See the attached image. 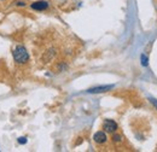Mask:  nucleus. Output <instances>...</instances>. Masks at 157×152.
Masks as SVG:
<instances>
[{"label":"nucleus","instance_id":"f257e3e1","mask_svg":"<svg viewBox=\"0 0 157 152\" xmlns=\"http://www.w3.org/2000/svg\"><path fill=\"white\" fill-rule=\"evenodd\" d=\"M13 59H15V62L18 63V64H23V63H27L28 60H29V54L27 52V50L23 47V46H17L13 52Z\"/></svg>","mask_w":157,"mask_h":152},{"label":"nucleus","instance_id":"f03ea898","mask_svg":"<svg viewBox=\"0 0 157 152\" xmlns=\"http://www.w3.org/2000/svg\"><path fill=\"white\" fill-rule=\"evenodd\" d=\"M103 129L106 133H115L117 130V123L112 119H105L103 123Z\"/></svg>","mask_w":157,"mask_h":152},{"label":"nucleus","instance_id":"7ed1b4c3","mask_svg":"<svg viewBox=\"0 0 157 152\" xmlns=\"http://www.w3.org/2000/svg\"><path fill=\"white\" fill-rule=\"evenodd\" d=\"M93 140L96 141L97 144H104V142H106L108 138H106V134H105V132H102V130H99V132H97L96 134L93 135Z\"/></svg>","mask_w":157,"mask_h":152},{"label":"nucleus","instance_id":"20e7f679","mask_svg":"<svg viewBox=\"0 0 157 152\" xmlns=\"http://www.w3.org/2000/svg\"><path fill=\"white\" fill-rule=\"evenodd\" d=\"M114 86H99V87H93V88H89L87 92L88 93H103V92H108Z\"/></svg>","mask_w":157,"mask_h":152},{"label":"nucleus","instance_id":"39448f33","mask_svg":"<svg viewBox=\"0 0 157 152\" xmlns=\"http://www.w3.org/2000/svg\"><path fill=\"white\" fill-rule=\"evenodd\" d=\"M48 7V3L47 1H42V0H40V1H35L31 4V9L33 10H36V11H44Z\"/></svg>","mask_w":157,"mask_h":152},{"label":"nucleus","instance_id":"423d86ee","mask_svg":"<svg viewBox=\"0 0 157 152\" xmlns=\"http://www.w3.org/2000/svg\"><path fill=\"white\" fill-rule=\"evenodd\" d=\"M112 141L116 142V144H118V142L122 141V136H121L120 134H114V135H112Z\"/></svg>","mask_w":157,"mask_h":152},{"label":"nucleus","instance_id":"0eeeda50","mask_svg":"<svg viewBox=\"0 0 157 152\" xmlns=\"http://www.w3.org/2000/svg\"><path fill=\"white\" fill-rule=\"evenodd\" d=\"M141 65H143V67H147V65H149L147 57H146L145 54H141Z\"/></svg>","mask_w":157,"mask_h":152},{"label":"nucleus","instance_id":"6e6552de","mask_svg":"<svg viewBox=\"0 0 157 152\" xmlns=\"http://www.w3.org/2000/svg\"><path fill=\"white\" fill-rule=\"evenodd\" d=\"M18 142H19V144H25V142H27V138H24V136L19 138V139H18Z\"/></svg>","mask_w":157,"mask_h":152},{"label":"nucleus","instance_id":"1a4fd4ad","mask_svg":"<svg viewBox=\"0 0 157 152\" xmlns=\"http://www.w3.org/2000/svg\"><path fill=\"white\" fill-rule=\"evenodd\" d=\"M150 102H151V104L157 109V100L156 99H153V98H150Z\"/></svg>","mask_w":157,"mask_h":152},{"label":"nucleus","instance_id":"9d476101","mask_svg":"<svg viewBox=\"0 0 157 152\" xmlns=\"http://www.w3.org/2000/svg\"><path fill=\"white\" fill-rule=\"evenodd\" d=\"M17 5H18V6H25V4H24V3H22V1L17 3Z\"/></svg>","mask_w":157,"mask_h":152}]
</instances>
